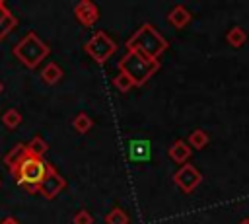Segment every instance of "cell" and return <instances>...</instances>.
I'll use <instances>...</instances> for the list:
<instances>
[{"label": "cell", "instance_id": "obj_11", "mask_svg": "<svg viewBox=\"0 0 249 224\" xmlns=\"http://www.w3.org/2000/svg\"><path fill=\"white\" fill-rule=\"evenodd\" d=\"M25 156H27L25 144H16V146H12V148L8 150V154L2 156V162H4V166H6V168L10 169V173H12V171H16V168L25 160Z\"/></svg>", "mask_w": 249, "mask_h": 224}, {"label": "cell", "instance_id": "obj_2", "mask_svg": "<svg viewBox=\"0 0 249 224\" xmlns=\"http://www.w3.org/2000/svg\"><path fill=\"white\" fill-rule=\"evenodd\" d=\"M117 66H119V72H124L134 82V86H142L161 68V62L158 58H150L138 51H126L121 56Z\"/></svg>", "mask_w": 249, "mask_h": 224}, {"label": "cell", "instance_id": "obj_14", "mask_svg": "<svg viewBox=\"0 0 249 224\" xmlns=\"http://www.w3.org/2000/svg\"><path fill=\"white\" fill-rule=\"evenodd\" d=\"M245 41H247V31H245L241 25H233V27L228 29V33H226V43H228L230 47L239 49Z\"/></svg>", "mask_w": 249, "mask_h": 224}, {"label": "cell", "instance_id": "obj_27", "mask_svg": "<svg viewBox=\"0 0 249 224\" xmlns=\"http://www.w3.org/2000/svg\"><path fill=\"white\" fill-rule=\"evenodd\" d=\"M0 187H2V181H0Z\"/></svg>", "mask_w": 249, "mask_h": 224}, {"label": "cell", "instance_id": "obj_9", "mask_svg": "<svg viewBox=\"0 0 249 224\" xmlns=\"http://www.w3.org/2000/svg\"><path fill=\"white\" fill-rule=\"evenodd\" d=\"M126 154L132 162H148L152 154V144L148 138H130L126 144Z\"/></svg>", "mask_w": 249, "mask_h": 224}, {"label": "cell", "instance_id": "obj_4", "mask_svg": "<svg viewBox=\"0 0 249 224\" xmlns=\"http://www.w3.org/2000/svg\"><path fill=\"white\" fill-rule=\"evenodd\" d=\"M47 166L49 162L45 158L27 154L25 160L16 168V171H12V175L16 183L21 185L27 193H39V185L47 175Z\"/></svg>", "mask_w": 249, "mask_h": 224}, {"label": "cell", "instance_id": "obj_16", "mask_svg": "<svg viewBox=\"0 0 249 224\" xmlns=\"http://www.w3.org/2000/svg\"><path fill=\"white\" fill-rule=\"evenodd\" d=\"M0 119H2V125L8 129V131H16L19 125H21V113L18 111V109H6L2 115H0Z\"/></svg>", "mask_w": 249, "mask_h": 224}, {"label": "cell", "instance_id": "obj_1", "mask_svg": "<svg viewBox=\"0 0 249 224\" xmlns=\"http://www.w3.org/2000/svg\"><path fill=\"white\" fill-rule=\"evenodd\" d=\"M169 43L167 39L152 25V23H142L128 39H126V51H138L150 58H158L167 51Z\"/></svg>", "mask_w": 249, "mask_h": 224}, {"label": "cell", "instance_id": "obj_17", "mask_svg": "<svg viewBox=\"0 0 249 224\" xmlns=\"http://www.w3.org/2000/svg\"><path fill=\"white\" fill-rule=\"evenodd\" d=\"M72 127H74V131H76V132L86 134V132H89V131H91L93 121H91V117H89L88 113H78V115L72 119Z\"/></svg>", "mask_w": 249, "mask_h": 224}, {"label": "cell", "instance_id": "obj_21", "mask_svg": "<svg viewBox=\"0 0 249 224\" xmlns=\"http://www.w3.org/2000/svg\"><path fill=\"white\" fill-rule=\"evenodd\" d=\"M16 25H18V18L12 14L8 19H4L2 23H0V41L10 33V31H14L16 29Z\"/></svg>", "mask_w": 249, "mask_h": 224}, {"label": "cell", "instance_id": "obj_22", "mask_svg": "<svg viewBox=\"0 0 249 224\" xmlns=\"http://www.w3.org/2000/svg\"><path fill=\"white\" fill-rule=\"evenodd\" d=\"M72 224H93V216L89 214V210H86V208H80V210L74 214V218H72Z\"/></svg>", "mask_w": 249, "mask_h": 224}, {"label": "cell", "instance_id": "obj_3", "mask_svg": "<svg viewBox=\"0 0 249 224\" xmlns=\"http://www.w3.org/2000/svg\"><path fill=\"white\" fill-rule=\"evenodd\" d=\"M12 53H14V56H16L25 68L33 70V68L39 66V62H43V60L49 56L51 47H49L35 31H27V33L14 45Z\"/></svg>", "mask_w": 249, "mask_h": 224}, {"label": "cell", "instance_id": "obj_6", "mask_svg": "<svg viewBox=\"0 0 249 224\" xmlns=\"http://www.w3.org/2000/svg\"><path fill=\"white\" fill-rule=\"evenodd\" d=\"M202 181V171L195 164H183L175 173H173V183L183 191V193H193Z\"/></svg>", "mask_w": 249, "mask_h": 224}, {"label": "cell", "instance_id": "obj_19", "mask_svg": "<svg viewBox=\"0 0 249 224\" xmlns=\"http://www.w3.org/2000/svg\"><path fill=\"white\" fill-rule=\"evenodd\" d=\"M128 222H130V216L121 206H113L105 214V224H128Z\"/></svg>", "mask_w": 249, "mask_h": 224}, {"label": "cell", "instance_id": "obj_24", "mask_svg": "<svg viewBox=\"0 0 249 224\" xmlns=\"http://www.w3.org/2000/svg\"><path fill=\"white\" fill-rule=\"evenodd\" d=\"M0 224H19V220L16 216H6V218L0 220Z\"/></svg>", "mask_w": 249, "mask_h": 224}, {"label": "cell", "instance_id": "obj_13", "mask_svg": "<svg viewBox=\"0 0 249 224\" xmlns=\"http://www.w3.org/2000/svg\"><path fill=\"white\" fill-rule=\"evenodd\" d=\"M64 76V70L56 64V62H47L43 68H41V80L47 84V86H54L62 80Z\"/></svg>", "mask_w": 249, "mask_h": 224}, {"label": "cell", "instance_id": "obj_7", "mask_svg": "<svg viewBox=\"0 0 249 224\" xmlns=\"http://www.w3.org/2000/svg\"><path fill=\"white\" fill-rule=\"evenodd\" d=\"M64 187H66V179L58 173V169L53 164H49L47 175L39 185V195H43L45 199H54L64 191Z\"/></svg>", "mask_w": 249, "mask_h": 224}, {"label": "cell", "instance_id": "obj_5", "mask_svg": "<svg viewBox=\"0 0 249 224\" xmlns=\"http://www.w3.org/2000/svg\"><path fill=\"white\" fill-rule=\"evenodd\" d=\"M84 51L89 58H93V62L97 64H105L115 53H117V43L113 37H109L107 31H95L84 45Z\"/></svg>", "mask_w": 249, "mask_h": 224}, {"label": "cell", "instance_id": "obj_18", "mask_svg": "<svg viewBox=\"0 0 249 224\" xmlns=\"http://www.w3.org/2000/svg\"><path fill=\"white\" fill-rule=\"evenodd\" d=\"M187 144H189L191 148L202 150V148L208 144V132H206V131H202V129H195V131L189 134V138H187Z\"/></svg>", "mask_w": 249, "mask_h": 224}, {"label": "cell", "instance_id": "obj_25", "mask_svg": "<svg viewBox=\"0 0 249 224\" xmlns=\"http://www.w3.org/2000/svg\"><path fill=\"white\" fill-rule=\"evenodd\" d=\"M237 224H249V218H241Z\"/></svg>", "mask_w": 249, "mask_h": 224}, {"label": "cell", "instance_id": "obj_23", "mask_svg": "<svg viewBox=\"0 0 249 224\" xmlns=\"http://www.w3.org/2000/svg\"><path fill=\"white\" fill-rule=\"evenodd\" d=\"M10 16H12V12H10V8H8V6H6V4H4V2L0 0V23H2L4 19H8Z\"/></svg>", "mask_w": 249, "mask_h": 224}, {"label": "cell", "instance_id": "obj_8", "mask_svg": "<svg viewBox=\"0 0 249 224\" xmlns=\"http://www.w3.org/2000/svg\"><path fill=\"white\" fill-rule=\"evenodd\" d=\"M74 18L84 25V27H91L93 23H97L99 19V8L95 2L91 0H80L74 6Z\"/></svg>", "mask_w": 249, "mask_h": 224}, {"label": "cell", "instance_id": "obj_20", "mask_svg": "<svg viewBox=\"0 0 249 224\" xmlns=\"http://www.w3.org/2000/svg\"><path fill=\"white\" fill-rule=\"evenodd\" d=\"M113 86L119 90V92H123V93H126L128 90H132V88H136L134 86V82L124 74V72H119L115 78H113Z\"/></svg>", "mask_w": 249, "mask_h": 224}, {"label": "cell", "instance_id": "obj_26", "mask_svg": "<svg viewBox=\"0 0 249 224\" xmlns=\"http://www.w3.org/2000/svg\"><path fill=\"white\" fill-rule=\"evenodd\" d=\"M2 90H4V86H2V82H0V93H2Z\"/></svg>", "mask_w": 249, "mask_h": 224}, {"label": "cell", "instance_id": "obj_15", "mask_svg": "<svg viewBox=\"0 0 249 224\" xmlns=\"http://www.w3.org/2000/svg\"><path fill=\"white\" fill-rule=\"evenodd\" d=\"M25 148H27V154H31V156H37V158H43L47 152H49V144H47V140L43 138V136H33L27 144H25Z\"/></svg>", "mask_w": 249, "mask_h": 224}, {"label": "cell", "instance_id": "obj_10", "mask_svg": "<svg viewBox=\"0 0 249 224\" xmlns=\"http://www.w3.org/2000/svg\"><path fill=\"white\" fill-rule=\"evenodd\" d=\"M191 12L183 6V4H175L169 12H167V21L175 27V29H183V27H187L189 23H191Z\"/></svg>", "mask_w": 249, "mask_h": 224}, {"label": "cell", "instance_id": "obj_12", "mask_svg": "<svg viewBox=\"0 0 249 224\" xmlns=\"http://www.w3.org/2000/svg\"><path fill=\"white\" fill-rule=\"evenodd\" d=\"M167 156H169V158H171L175 164H179V166L189 164V158H191V146H189L185 140L177 138V140H175V142L169 146Z\"/></svg>", "mask_w": 249, "mask_h": 224}]
</instances>
